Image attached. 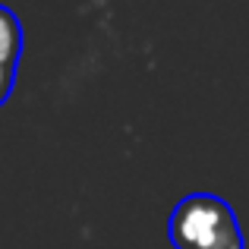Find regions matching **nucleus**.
I'll return each instance as SVG.
<instances>
[{
    "label": "nucleus",
    "instance_id": "nucleus-1",
    "mask_svg": "<svg viewBox=\"0 0 249 249\" xmlns=\"http://www.w3.org/2000/svg\"><path fill=\"white\" fill-rule=\"evenodd\" d=\"M174 249H243V231L224 199L212 193H189L167 218Z\"/></svg>",
    "mask_w": 249,
    "mask_h": 249
},
{
    "label": "nucleus",
    "instance_id": "nucleus-2",
    "mask_svg": "<svg viewBox=\"0 0 249 249\" xmlns=\"http://www.w3.org/2000/svg\"><path fill=\"white\" fill-rule=\"evenodd\" d=\"M19 54H22V25L13 10L0 6V63L16 67Z\"/></svg>",
    "mask_w": 249,
    "mask_h": 249
},
{
    "label": "nucleus",
    "instance_id": "nucleus-3",
    "mask_svg": "<svg viewBox=\"0 0 249 249\" xmlns=\"http://www.w3.org/2000/svg\"><path fill=\"white\" fill-rule=\"evenodd\" d=\"M13 82H16V67H6V63H0V104L10 98Z\"/></svg>",
    "mask_w": 249,
    "mask_h": 249
}]
</instances>
